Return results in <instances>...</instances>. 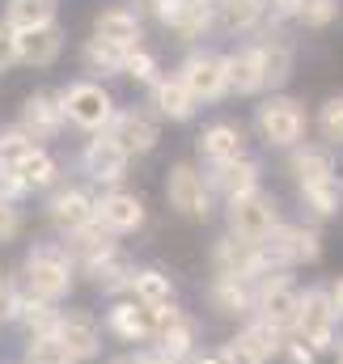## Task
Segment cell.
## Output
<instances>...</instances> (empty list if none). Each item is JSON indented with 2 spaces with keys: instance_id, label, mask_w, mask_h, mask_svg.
<instances>
[{
  "instance_id": "cell-21",
  "label": "cell",
  "mask_w": 343,
  "mask_h": 364,
  "mask_svg": "<svg viewBox=\"0 0 343 364\" xmlns=\"http://www.w3.org/2000/svg\"><path fill=\"white\" fill-rule=\"evenodd\" d=\"M212 21H216V0H178L166 17V26L182 38H199Z\"/></svg>"
},
{
  "instance_id": "cell-12",
  "label": "cell",
  "mask_w": 343,
  "mask_h": 364,
  "mask_svg": "<svg viewBox=\"0 0 343 364\" xmlns=\"http://www.w3.org/2000/svg\"><path fill=\"white\" fill-rule=\"evenodd\" d=\"M110 140L132 157V153H153L157 149V123L149 119V114H136V110H127V114H115L110 119Z\"/></svg>"
},
{
  "instance_id": "cell-33",
  "label": "cell",
  "mask_w": 343,
  "mask_h": 364,
  "mask_svg": "<svg viewBox=\"0 0 343 364\" xmlns=\"http://www.w3.org/2000/svg\"><path fill=\"white\" fill-rule=\"evenodd\" d=\"M127 55L132 51H123V47H115V43H102V38H89L85 43V64L89 73H123V64H127Z\"/></svg>"
},
{
  "instance_id": "cell-28",
  "label": "cell",
  "mask_w": 343,
  "mask_h": 364,
  "mask_svg": "<svg viewBox=\"0 0 343 364\" xmlns=\"http://www.w3.org/2000/svg\"><path fill=\"white\" fill-rule=\"evenodd\" d=\"M216 21L233 34H246L263 21V4L258 0H216Z\"/></svg>"
},
{
  "instance_id": "cell-32",
  "label": "cell",
  "mask_w": 343,
  "mask_h": 364,
  "mask_svg": "<svg viewBox=\"0 0 343 364\" xmlns=\"http://www.w3.org/2000/svg\"><path fill=\"white\" fill-rule=\"evenodd\" d=\"M13 174H17V182H21L26 191H43V186H51V182H56V161H51L43 149H34V153H30Z\"/></svg>"
},
{
  "instance_id": "cell-25",
  "label": "cell",
  "mask_w": 343,
  "mask_h": 364,
  "mask_svg": "<svg viewBox=\"0 0 343 364\" xmlns=\"http://www.w3.org/2000/svg\"><path fill=\"white\" fill-rule=\"evenodd\" d=\"M216 186L229 195V199H238V195H246V191H255L258 186V166L250 157H233V161H225V166H216Z\"/></svg>"
},
{
  "instance_id": "cell-23",
  "label": "cell",
  "mask_w": 343,
  "mask_h": 364,
  "mask_svg": "<svg viewBox=\"0 0 343 364\" xmlns=\"http://www.w3.org/2000/svg\"><path fill=\"white\" fill-rule=\"evenodd\" d=\"M93 208H97V203H89L85 191L68 186V191H60V195L51 199V220H56L60 229L77 233V229H85L89 220H93Z\"/></svg>"
},
{
  "instance_id": "cell-31",
  "label": "cell",
  "mask_w": 343,
  "mask_h": 364,
  "mask_svg": "<svg viewBox=\"0 0 343 364\" xmlns=\"http://www.w3.org/2000/svg\"><path fill=\"white\" fill-rule=\"evenodd\" d=\"M157 339H162V356L166 360H178V356H186L191 352V339H195V331H191V322L174 309L170 314V322L157 331Z\"/></svg>"
},
{
  "instance_id": "cell-3",
  "label": "cell",
  "mask_w": 343,
  "mask_h": 364,
  "mask_svg": "<svg viewBox=\"0 0 343 364\" xmlns=\"http://www.w3.org/2000/svg\"><path fill=\"white\" fill-rule=\"evenodd\" d=\"M60 106H64V119H73V123L85 127V132L110 127V119H115V102H110V93L102 90V85H93V81H77V85H68V90L60 93Z\"/></svg>"
},
{
  "instance_id": "cell-27",
  "label": "cell",
  "mask_w": 343,
  "mask_h": 364,
  "mask_svg": "<svg viewBox=\"0 0 343 364\" xmlns=\"http://www.w3.org/2000/svg\"><path fill=\"white\" fill-rule=\"evenodd\" d=\"M153 106H157L162 114H170V119H191L199 102L191 97V90H186L182 81H157V85H153Z\"/></svg>"
},
{
  "instance_id": "cell-35",
  "label": "cell",
  "mask_w": 343,
  "mask_h": 364,
  "mask_svg": "<svg viewBox=\"0 0 343 364\" xmlns=\"http://www.w3.org/2000/svg\"><path fill=\"white\" fill-rule=\"evenodd\" d=\"M212 301L225 309V314H242V309H250V288H246V279H216L212 284Z\"/></svg>"
},
{
  "instance_id": "cell-36",
  "label": "cell",
  "mask_w": 343,
  "mask_h": 364,
  "mask_svg": "<svg viewBox=\"0 0 343 364\" xmlns=\"http://www.w3.org/2000/svg\"><path fill=\"white\" fill-rule=\"evenodd\" d=\"M34 149H38V144H34L21 127H17V132H4V136H0V170H9V174H13V170H17Z\"/></svg>"
},
{
  "instance_id": "cell-17",
  "label": "cell",
  "mask_w": 343,
  "mask_h": 364,
  "mask_svg": "<svg viewBox=\"0 0 343 364\" xmlns=\"http://www.w3.org/2000/svg\"><path fill=\"white\" fill-rule=\"evenodd\" d=\"M258 309H263V322L280 331V326L297 322V309H301V292H297L288 279H271V284L263 288V296H258Z\"/></svg>"
},
{
  "instance_id": "cell-2",
  "label": "cell",
  "mask_w": 343,
  "mask_h": 364,
  "mask_svg": "<svg viewBox=\"0 0 343 364\" xmlns=\"http://www.w3.org/2000/svg\"><path fill=\"white\" fill-rule=\"evenodd\" d=\"M229 225H233V237H242V242H263V237H271V229L280 225V212H275V199L271 195H263V191H246V195H238V199H229Z\"/></svg>"
},
{
  "instance_id": "cell-13",
  "label": "cell",
  "mask_w": 343,
  "mask_h": 364,
  "mask_svg": "<svg viewBox=\"0 0 343 364\" xmlns=\"http://www.w3.org/2000/svg\"><path fill=\"white\" fill-rule=\"evenodd\" d=\"M93 220H102L110 233H132V229L144 225V203H140V195L115 191V195H106V199L93 208Z\"/></svg>"
},
{
  "instance_id": "cell-5",
  "label": "cell",
  "mask_w": 343,
  "mask_h": 364,
  "mask_svg": "<svg viewBox=\"0 0 343 364\" xmlns=\"http://www.w3.org/2000/svg\"><path fill=\"white\" fill-rule=\"evenodd\" d=\"M297 339H305L314 352H322V348H331V335H335V305H331V296L327 292H305L301 296V309H297Z\"/></svg>"
},
{
  "instance_id": "cell-29",
  "label": "cell",
  "mask_w": 343,
  "mask_h": 364,
  "mask_svg": "<svg viewBox=\"0 0 343 364\" xmlns=\"http://www.w3.org/2000/svg\"><path fill=\"white\" fill-rule=\"evenodd\" d=\"M127 288L136 292V301H140V305H153V309L170 305V296H174L170 279H166L162 272H136L132 279H127Z\"/></svg>"
},
{
  "instance_id": "cell-18",
  "label": "cell",
  "mask_w": 343,
  "mask_h": 364,
  "mask_svg": "<svg viewBox=\"0 0 343 364\" xmlns=\"http://www.w3.org/2000/svg\"><path fill=\"white\" fill-rule=\"evenodd\" d=\"M199 153L212 161V166H225L233 157H246V136L238 123H212L204 136H199Z\"/></svg>"
},
{
  "instance_id": "cell-34",
  "label": "cell",
  "mask_w": 343,
  "mask_h": 364,
  "mask_svg": "<svg viewBox=\"0 0 343 364\" xmlns=\"http://www.w3.org/2000/svg\"><path fill=\"white\" fill-rule=\"evenodd\" d=\"M301 199H305L318 216H335V212H339L343 191H339V182L335 178H322V182H305V186H301Z\"/></svg>"
},
{
  "instance_id": "cell-6",
  "label": "cell",
  "mask_w": 343,
  "mask_h": 364,
  "mask_svg": "<svg viewBox=\"0 0 343 364\" xmlns=\"http://www.w3.org/2000/svg\"><path fill=\"white\" fill-rule=\"evenodd\" d=\"M166 199H170V208H178L182 216H195V220H204L208 212H212V191L204 186V178L191 170V166H174L170 178H166Z\"/></svg>"
},
{
  "instance_id": "cell-46",
  "label": "cell",
  "mask_w": 343,
  "mask_h": 364,
  "mask_svg": "<svg viewBox=\"0 0 343 364\" xmlns=\"http://www.w3.org/2000/svg\"><path fill=\"white\" fill-rule=\"evenodd\" d=\"M314 356H318V352H314L305 339H292V343H288V360L292 364H314Z\"/></svg>"
},
{
  "instance_id": "cell-15",
  "label": "cell",
  "mask_w": 343,
  "mask_h": 364,
  "mask_svg": "<svg viewBox=\"0 0 343 364\" xmlns=\"http://www.w3.org/2000/svg\"><path fill=\"white\" fill-rule=\"evenodd\" d=\"M275 348H280V331L267 326V322H258V326H250L246 335H238V339L225 348V360L229 364H263Z\"/></svg>"
},
{
  "instance_id": "cell-44",
  "label": "cell",
  "mask_w": 343,
  "mask_h": 364,
  "mask_svg": "<svg viewBox=\"0 0 343 364\" xmlns=\"http://www.w3.org/2000/svg\"><path fill=\"white\" fill-rule=\"evenodd\" d=\"M17 225H21V216H17V208L0 199V242H9V237L17 233Z\"/></svg>"
},
{
  "instance_id": "cell-4",
  "label": "cell",
  "mask_w": 343,
  "mask_h": 364,
  "mask_svg": "<svg viewBox=\"0 0 343 364\" xmlns=\"http://www.w3.org/2000/svg\"><path fill=\"white\" fill-rule=\"evenodd\" d=\"M258 132H263V140L267 144H275V149H292L301 136H305V110H301V102H292V97H271V102H263L255 114Z\"/></svg>"
},
{
  "instance_id": "cell-14",
  "label": "cell",
  "mask_w": 343,
  "mask_h": 364,
  "mask_svg": "<svg viewBox=\"0 0 343 364\" xmlns=\"http://www.w3.org/2000/svg\"><path fill=\"white\" fill-rule=\"evenodd\" d=\"M81 161H85V174L93 182H119L123 178V170H127V153H123L110 136L89 140L85 153H81Z\"/></svg>"
},
{
  "instance_id": "cell-26",
  "label": "cell",
  "mask_w": 343,
  "mask_h": 364,
  "mask_svg": "<svg viewBox=\"0 0 343 364\" xmlns=\"http://www.w3.org/2000/svg\"><path fill=\"white\" fill-rule=\"evenodd\" d=\"M110 237H115V233H110L102 220H89L85 229H77V233H73V250L85 259L89 267H93V263H102V259H110V255H115V242H110Z\"/></svg>"
},
{
  "instance_id": "cell-11",
  "label": "cell",
  "mask_w": 343,
  "mask_h": 364,
  "mask_svg": "<svg viewBox=\"0 0 343 364\" xmlns=\"http://www.w3.org/2000/svg\"><path fill=\"white\" fill-rule=\"evenodd\" d=\"M60 51H64V30H60L56 21L17 34V55H21V64H30V68H51V64L60 60Z\"/></svg>"
},
{
  "instance_id": "cell-20",
  "label": "cell",
  "mask_w": 343,
  "mask_h": 364,
  "mask_svg": "<svg viewBox=\"0 0 343 364\" xmlns=\"http://www.w3.org/2000/svg\"><path fill=\"white\" fill-rule=\"evenodd\" d=\"M258 68H263V85H284L292 77V43L280 34H267L263 43H255Z\"/></svg>"
},
{
  "instance_id": "cell-10",
  "label": "cell",
  "mask_w": 343,
  "mask_h": 364,
  "mask_svg": "<svg viewBox=\"0 0 343 364\" xmlns=\"http://www.w3.org/2000/svg\"><path fill=\"white\" fill-rule=\"evenodd\" d=\"M212 259H216V275L225 279H250L255 272H263V250L242 237H221Z\"/></svg>"
},
{
  "instance_id": "cell-24",
  "label": "cell",
  "mask_w": 343,
  "mask_h": 364,
  "mask_svg": "<svg viewBox=\"0 0 343 364\" xmlns=\"http://www.w3.org/2000/svg\"><path fill=\"white\" fill-rule=\"evenodd\" d=\"M4 21H9L17 34L38 30V26H51V21H56V0H9Z\"/></svg>"
},
{
  "instance_id": "cell-39",
  "label": "cell",
  "mask_w": 343,
  "mask_h": 364,
  "mask_svg": "<svg viewBox=\"0 0 343 364\" xmlns=\"http://www.w3.org/2000/svg\"><path fill=\"white\" fill-rule=\"evenodd\" d=\"M17 314H21V322H26V331H30L34 339H38V335H56V322H60V318H56L43 301H38V305H26V309L17 305Z\"/></svg>"
},
{
  "instance_id": "cell-45",
  "label": "cell",
  "mask_w": 343,
  "mask_h": 364,
  "mask_svg": "<svg viewBox=\"0 0 343 364\" xmlns=\"http://www.w3.org/2000/svg\"><path fill=\"white\" fill-rule=\"evenodd\" d=\"M4 318H17V292H13L9 279H0V322Z\"/></svg>"
},
{
  "instance_id": "cell-40",
  "label": "cell",
  "mask_w": 343,
  "mask_h": 364,
  "mask_svg": "<svg viewBox=\"0 0 343 364\" xmlns=\"http://www.w3.org/2000/svg\"><path fill=\"white\" fill-rule=\"evenodd\" d=\"M123 77H132V81H140V85H157V60L136 47V51L127 55V64H123Z\"/></svg>"
},
{
  "instance_id": "cell-42",
  "label": "cell",
  "mask_w": 343,
  "mask_h": 364,
  "mask_svg": "<svg viewBox=\"0 0 343 364\" xmlns=\"http://www.w3.org/2000/svg\"><path fill=\"white\" fill-rule=\"evenodd\" d=\"M318 127H322V136H327L331 144H343V93H339V97H331V102L322 106Z\"/></svg>"
},
{
  "instance_id": "cell-51",
  "label": "cell",
  "mask_w": 343,
  "mask_h": 364,
  "mask_svg": "<svg viewBox=\"0 0 343 364\" xmlns=\"http://www.w3.org/2000/svg\"><path fill=\"white\" fill-rule=\"evenodd\" d=\"M199 364H229V360H225V356H204Z\"/></svg>"
},
{
  "instance_id": "cell-30",
  "label": "cell",
  "mask_w": 343,
  "mask_h": 364,
  "mask_svg": "<svg viewBox=\"0 0 343 364\" xmlns=\"http://www.w3.org/2000/svg\"><path fill=\"white\" fill-rule=\"evenodd\" d=\"M292 174L305 182H322V178H335V161H331V153L327 149H301L297 157H292Z\"/></svg>"
},
{
  "instance_id": "cell-37",
  "label": "cell",
  "mask_w": 343,
  "mask_h": 364,
  "mask_svg": "<svg viewBox=\"0 0 343 364\" xmlns=\"http://www.w3.org/2000/svg\"><path fill=\"white\" fill-rule=\"evenodd\" d=\"M26 360H30V364H77L73 356H68V348H64L56 335H38V339L30 343Z\"/></svg>"
},
{
  "instance_id": "cell-38",
  "label": "cell",
  "mask_w": 343,
  "mask_h": 364,
  "mask_svg": "<svg viewBox=\"0 0 343 364\" xmlns=\"http://www.w3.org/2000/svg\"><path fill=\"white\" fill-rule=\"evenodd\" d=\"M335 13H339V0H297V17H301L310 30L331 26V21H335Z\"/></svg>"
},
{
  "instance_id": "cell-43",
  "label": "cell",
  "mask_w": 343,
  "mask_h": 364,
  "mask_svg": "<svg viewBox=\"0 0 343 364\" xmlns=\"http://www.w3.org/2000/svg\"><path fill=\"white\" fill-rule=\"evenodd\" d=\"M13 64H21V55H17V30L0 17V73H9Z\"/></svg>"
},
{
  "instance_id": "cell-1",
  "label": "cell",
  "mask_w": 343,
  "mask_h": 364,
  "mask_svg": "<svg viewBox=\"0 0 343 364\" xmlns=\"http://www.w3.org/2000/svg\"><path fill=\"white\" fill-rule=\"evenodd\" d=\"M26 284L38 301H60L73 288V259L60 246H34L26 259Z\"/></svg>"
},
{
  "instance_id": "cell-7",
  "label": "cell",
  "mask_w": 343,
  "mask_h": 364,
  "mask_svg": "<svg viewBox=\"0 0 343 364\" xmlns=\"http://www.w3.org/2000/svg\"><path fill=\"white\" fill-rule=\"evenodd\" d=\"M178 81L191 90L195 102H216V97L225 93V60L212 55V51H195V55L182 64Z\"/></svg>"
},
{
  "instance_id": "cell-49",
  "label": "cell",
  "mask_w": 343,
  "mask_h": 364,
  "mask_svg": "<svg viewBox=\"0 0 343 364\" xmlns=\"http://www.w3.org/2000/svg\"><path fill=\"white\" fill-rule=\"evenodd\" d=\"M140 4H149V9H153V13H157L162 21H166V17H170V9L178 4V0H140Z\"/></svg>"
},
{
  "instance_id": "cell-50",
  "label": "cell",
  "mask_w": 343,
  "mask_h": 364,
  "mask_svg": "<svg viewBox=\"0 0 343 364\" xmlns=\"http://www.w3.org/2000/svg\"><path fill=\"white\" fill-rule=\"evenodd\" d=\"M331 305H335V314H343V279L331 288Z\"/></svg>"
},
{
  "instance_id": "cell-8",
  "label": "cell",
  "mask_w": 343,
  "mask_h": 364,
  "mask_svg": "<svg viewBox=\"0 0 343 364\" xmlns=\"http://www.w3.org/2000/svg\"><path fill=\"white\" fill-rule=\"evenodd\" d=\"M64 127V106H60V97H51V93H30L26 102H21V132L38 144V140H51L56 132Z\"/></svg>"
},
{
  "instance_id": "cell-47",
  "label": "cell",
  "mask_w": 343,
  "mask_h": 364,
  "mask_svg": "<svg viewBox=\"0 0 343 364\" xmlns=\"http://www.w3.org/2000/svg\"><path fill=\"white\" fill-rule=\"evenodd\" d=\"M21 191H26V186L17 182V174L0 170V199H4V203H13V195H21Z\"/></svg>"
},
{
  "instance_id": "cell-19",
  "label": "cell",
  "mask_w": 343,
  "mask_h": 364,
  "mask_svg": "<svg viewBox=\"0 0 343 364\" xmlns=\"http://www.w3.org/2000/svg\"><path fill=\"white\" fill-rule=\"evenodd\" d=\"M162 318H166V305L162 309H153V305H119L115 314H110V326L123 335V339H153L157 331H162Z\"/></svg>"
},
{
  "instance_id": "cell-22",
  "label": "cell",
  "mask_w": 343,
  "mask_h": 364,
  "mask_svg": "<svg viewBox=\"0 0 343 364\" xmlns=\"http://www.w3.org/2000/svg\"><path fill=\"white\" fill-rule=\"evenodd\" d=\"M225 90H233V93H258L263 90V68H258L255 47H242V51L225 55Z\"/></svg>"
},
{
  "instance_id": "cell-9",
  "label": "cell",
  "mask_w": 343,
  "mask_h": 364,
  "mask_svg": "<svg viewBox=\"0 0 343 364\" xmlns=\"http://www.w3.org/2000/svg\"><path fill=\"white\" fill-rule=\"evenodd\" d=\"M93 38L115 43V47H123V51H136V47H140V17H136V9H127V4L102 9V13L93 17Z\"/></svg>"
},
{
  "instance_id": "cell-41",
  "label": "cell",
  "mask_w": 343,
  "mask_h": 364,
  "mask_svg": "<svg viewBox=\"0 0 343 364\" xmlns=\"http://www.w3.org/2000/svg\"><path fill=\"white\" fill-rule=\"evenodd\" d=\"M318 233L314 229H297V225H288V255H292V263H301V259H318Z\"/></svg>"
},
{
  "instance_id": "cell-16",
  "label": "cell",
  "mask_w": 343,
  "mask_h": 364,
  "mask_svg": "<svg viewBox=\"0 0 343 364\" xmlns=\"http://www.w3.org/2000/svg\"><path fill=\"white\" fill-rule=\"evenodd\" d=\"M56 339L68 348L73 360H89V356L97 352V343H102L97 322H93L89 314H68V318H60V322H56Z\"/></svg>"
},
{
  "instance_id": "cell-52",
  "label": "cell",
  "mask_w": 343,
  "mask_h": 364,
  "mask_svg": "<svg viewBox=\"0 0 343 364\" xmlns=\"http://www.w3.org/2000/svg\"><path fill=\"white\" fill-rule=\"evenodd\" d=\"M339 364H343V352H339Z\"/></svg>"
},
{
  "instance_id": "cell-48",
  "label": "cell",
  "mask_w": 343,
  "mask_h": 364,
  "mask_svg": "<svg viewBox=\"0 0 343 364\" xmlns=\"http://www.w3.org/2000/svg\"><path fill=\"white\" fill-rule=\"evenodd\" d=\"M263 4V13H271V17H288V13H297V0H258Z\"/></svg>"
}]
</instances>
